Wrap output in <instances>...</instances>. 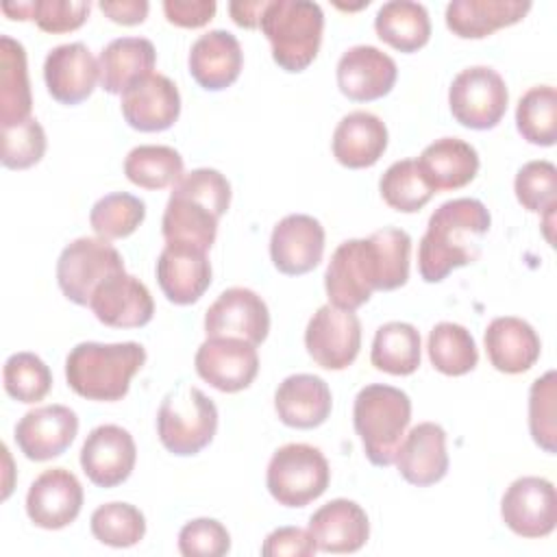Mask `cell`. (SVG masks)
<instances>
[{
  "label": "cell",
  "mask_w": 557,
  "mask_h": 557,
  "mask_svg": "<svg viewBox=\"0 0 557 557\" xmlns=\"http://www.w3.org/2000/svg\"><path fill=\"white\" fill-rule=\"evenodd\" d=\"M411 422L409 396L392 385L372 383L359 389L352 405V424L370 463L387 468Z\"/></svg>",
  "instance_id": "obj_4"
},
{
  "label": "cell",
  "mask_w": 557,
  "mask_h": 557,
  "mask_svg": "<svg viewBox=\"0 0 557 557\" xmlns=\"http://www.w3.org/2000/svg\"><path fill=\"white\" fill-rule=\"evenodd\" d=\"M420 333L409 322H385L376 329L370 361L376 370L407 376L413 374L420 366Z\"/></svg>",
  "instance_id": "obj_35"
},
{
  "label": "cell",
  "mask_w": 557,
  "mask_h": 557,
  "mask_svg": "<svg viewBox=\"0 0 557 557\" xmlns=\"http://www.w3.org/2000/svg\"><path fill=\"white\" fill-rule=\"evenodd\" d=\"M89 309L98 322L111 329H139L154 315V302L148 287L126 270L111 274L96 287Z\"/></svg>",
  "instance_id": "obj_20"
},
{
  "label": "cell",
  "mask_w": 557,
  "mask_h": 557,
  "mask_svg": "<svg viewBox=\"0 0 557 557\" xmlns=\"http://www.w3.org/2000/svg\"><path fill=\"white\" fill-rule=\"evenodd\" d=\"M379 191L385 205L400 213L420 211L435 194L422 176L416 159H403L392 163L379 181Z\"/></svg>",
  "instance_id": "obj_39"
},
{
  "label": "cell",
  "mask_w": 557,
  "mask_h": 557,
  "mask_svg": "<svg viewBox=\"0 0 557 557\" xmlns=\"http://www.w3.org/2000/svg\"><path fill=\"white\" fill-rule=\"evenodd\" d=\"M324 255V226L307 213H292L276 222L270 235V259L281 274L311 272Z\"/></svg>",
  "instance_id": "obj_19"
},
{
  "label": "cell",
  "mask_w": 557,
  "mask_h": 557,
  "mask_svg": "<svg viewBox=\"0 0 557 557\" xmlns=\"http://www.w3.org/2000/svg\"><path fill=\"white\" fill-rule=\"evenodd\" d=\"M146 363V348L137 342H81L65 359L72 392L87 400L115 403L128 394L131 379Z\"/></svg>",
  "instance_id": "obj_3"
},
{
  "label": "cell",
  "mask_w": 557,
  "mask_h": 557,
  "mask_svg": "<svg viewBox=\"0 0 557 557\" xmlns=\"http://www.w3.org/2000/svg\"><path fill=\"white\" fill-rule=\"evenodd\" d=\"M379 263L370 237L346 239L335 248L324 272V289L333 307L359 309L379 289Z\"/></svg>",
  "instance_id": "obj_10"
},
{
  "label": "cell",
  "mask_w": 557,
  "mask_h": 557,
  "mask_svg": "<svg viewBox=\"0 0 557 557\" xmlns=\"http://www.w3.org/2000/svg\"><path fill=\"white\" fill-rule=\"evenodd\" d=\"M394 463L407 483L418 487L435 485L448 472L446 431L435 422L416 424L405 433Z\"/></svg>",
  "instance_id": "obj_23"
},
{
  "label": "cell",
  "mask_w": 557,
  "mask_h": 557,
  "mask_svg": "<svg viewBox=\"0 0 557 557\" xmlns=\"http://www.w3.org/2000/svg\"><path fill=\"white\" fill-rule=\"evenodd\" d=\"M44 81L48 94L61 104H81L91 96L96 83L100 81L98 61L91 50L81 44H61L46 54Z\"/></svg>",
  "instance_id": "obj_21"
},
{
  "label": "cell",
  "mask_w": 557,
  "mask_h": 557,
  "mask_svg": "<svg viewBox=\"0 0 557 557\" xmlns=\"http://www.w3.org/2000/svg\"><path fill=\"white\" fill-rule=\"evenodd\" d=\"M557 374L548 370L531 383L529 389V431L533 442L548 455L557 453V422H555Z\"/></svg>",
  "instance_id": "obj_44"
},
{
  "label": "cell",
  "mask_w": 557,
  "mask_h": 557,
  "mask_svg": "<svg viewBox=\"0 0 557 557\" xmlns=\"http://www.w3.org/2000/svg\"><path fill=\"white\" fill-rule=\"evenodd\" d=\"M4 389L17 403H39L52 387V372L35 352H15L2 368Z\"/></svg>",
  "instance_id": "obj_42"
},
{
  "label": "cell",
  "mask_w": 557,
  "mask_h": 557,
  "mask_svg": "<svg viewBox=\"0 0 557 557\" xmlns=\"http://www.w3.org/2000/svg\"><path fill=\"white\" fill-rule=\"evenodd\" d=\"M157 50L146 37H117L109 41L100 57V85L107 94H122L133 81L152 72Z\"/></svg>",
  "instance_id": "obj_32"
},
{
  "label": "cell",
  "mask_w": 557,
  "mask_h": 557,
  "mask_svg": "<svg viewBox=\"0 0 557 557\" xmlns=\"http://www.w3.org/2000/svg\"><path fill=\"white\" fill-rule=\"evenodd\" d=\"M518 202L533 213H544L557 205V168L546 159L524 163L513 181Z\"/></svg>",
  "instance_id": "obj_45"
},
{
  "label": "cell",
  "mask_w": 557,
  "mask_h": 557,
  "mask_svg": "<svg viewBox=\"0 0 557 557\" xmlns=\"http://www.w3.org/2000/svg\"><path fill=\"white\" fill-rule=\"evenodd\" d=\"M98 7L111 22L124 26L141 24L150 9L146 0H102Z\"/></svg>",
  "instance_id": "obj_51"
},
{
  "label": "cell",
  "mask_w": 557,
  "mask_h": 557,
  "mask_svg": "<svg viewBox=\"0 0 557 557\" xmlns=\"http://www.w3.org/2000/svg\"><path fill=\"white\" fill-rule=\"evenodd\" d=\"M218 431V407L198 387L181 383L161 400L157 435L165 450L178 457L198 455Z\"/></svg>",
  "instance_id": "obj_6"
},
{
  "label": "cell",
  "mask_w": 557,
  "mask_h": 557,
  "mask_svg": "<svg viewBox=\"0 0 557 557\" xmlns=\"http://www.w3.org/2000/svg\"><path fill=\"white\" fill-rule=\"evenodd\" d=\"M272 46L274 63L285 72H302L318 57L324 13L311 0H268L259 22Z\"/></svg>",
  "instance_id": "obj_5"
},
{
  "label": "cell",
  "mask_w": 557,
  "mask_h": 557,
  "mask_svg": "<svg viewBox=\"0 0 557 557\" xmlns=\"http://www.w3.org/2000/svg\"><path fill=\"white\" fill-rule=\"evenodd\" d=\"M83 507V485L65 468L44 470L28 487L26 513L39 529L57 531L72 524Z\"/></svg>",
  "instance_id": "obj_17"
},
{
  "label": "cell",
  "mask_w": 557,
  "mask_h": 557,
  "mask_svg": "<svg viewBox=\"0 0 557 557\" xmlns=\"http://www.w3.org/2000/svg\"><path fill=\"white\" fill-rule=\"evenodd\" d=\"M122 115L126 124L141 133H159L181 115V94L174 81L163 74H146L133 81L122 94Z\"/></svg>",
  "instance_id": "obj_15"
},
{
  "label": "cell",
  "mask_w": 557,
  "mask_h": 557,
  "mask_svg": "<svg viewBox=\"0 0 557 557\" xmlns=\"http://www.w3.org/2000/svg\"><path fill=\"white\" fill-rule=\"evenodd\" d=\"M178 550L185 557H222L231 550V535L220 520L196 518L178 531Z\"/></svg>",
  "instance_id": "obj_47"
},
{
  "label": "cell",
  "mask_w": 557,
  "mask_h": 557,
  "mask_svg": "<svg viewBox=\"0 0 557 557\" xmlns=\"http://www.w3.org/2000/svg\"><path fill=\"white\" fill-rule=\"evenodd\" d=\"M187 65L191 78L202 89L222 91L239 78L244 52L233 33L213 28L191 44Z\"/></svg>",
  "instance_id": "obj_24"
},
{
  "label": "cell",
  "mask_w": 557,
  "mask_h": 557,
  "mask_svg": "<svg viewBox=\"0 0 557 557\" xmlns=\"http://www.w3.org/2000/svg\"><path fill=\"white\" fill-rule=\"evenodd\" d=\"M318 550L309 529L278 527L263 540V557H311Z\"/></svg>",
  "instance_id": "obj_49"
},
{
  "label": "cell",
  "mask_w": 557,
  "mask_h": 557,
  "mask_svg": "<svg viewBox=\"0 0 557 557\" xmlns=\"http://www.w3.org/2000/svg\"><path fill=\"white\" fill-rule=\"evenodd\" d=\"M490 224V211L476 198L442 202L431 213L418 246V272L422 281L440 283L453 270L474 263Z\"/></svg>",
  "instance_id": "obj_1"
},
{
  "label": "cell",
  "mask_w": 557,
  "mask_h": 557,
  "mask_svg": "<svg viewBox=\"0 0 557 557\" xmlns=\"http://www.w3.org/2000/svg\"><path fill=\"white\" fill-rule=\"evenodd\" d=\"M503 522L520 537L537 540L555 531L557 492L544 476H520L503 494Z\"/></svg>",
  "instance_id": "obj_12"
},
{
  "label": "cell",
  "mask_w": 557,
  "mask_h": 557,
  "mask_svg": "<svg viewBox=\"0 0 557 557\" xmlns=\"http://www.w3.org/2000/svg\"><path fill=\"white\" fill-rule=\"evenodd\" d=\"M333 157L348 170L372 168L387 148V126L370 111H350L333 131Z\"/></svg>",
  "instance_id": "obj_29"
},
{
  "label": "cell",
  "mask_w": 557,
  "mask_h": 557,
  "mask_svg": "<svg viewBox=\"0 0 557 557\" xmlns=\"http://www.w3.org/2000/svg\"><path fill=\"white\" fill-rule=\"evenodd\" d=\"M268 7V0H242V2H231L228 13L233 22L242 28H259L261 15Z\"/></svg>",
  "instance_id": "obj_52"
},
{
  "label": "cell",
  "mask_w": 557,
  "mask_h": 557,
  "mask_svg": "<svg viewBox=\"0 0 557 557\" xmlns=\"http://www.w3.org/2000/svg\"><path fill=\"white\" fill-rule=\"evenodd\" d=\"M333 396L324 379L315 374H292L274 392V409L292 429H315L331 416Z\"/></svg>",
  "instance_id": "obj_28"
},
{
  "label": "cell",
  "mask_w": 557,
  "mask_h": 557,
  "mask_svg": "<svg viewBox=\"0 0 557 557\" xmlns=\"http://www.w3.org/2000/svg\"><path fill=\"white\" fill-rule=\"evenodd\" d=\"M126 178L144 189H165L183 176V157L170 146H135L124 159Z\"/></svg>",
  "instance_id": "obj_37"
},
{
  "label": "cell",
  "mask_w": 557,
  "mask_h": 557,
  "mask_svg": "<svg viewBox=\"0 0 557 557\" xmlns=\"http://www.w3.org/2000/svg\"><path fill=\"white\" fill-rule=\"evenodd\" d=\"M309 533L322 553H357L370 537V520L359 503L333 498L313 511L309 518Z\"/></svg>",
  "instance_id": "obj_26"
},
{
  "label": "cell",
  "mask_w": 557,
  "mask_h": 557,
  "mask_svg": "<svg viewBox=\"0 0 557 557\" xmlns=\"http://www.w3.org/2000/svg\"><path fill=\"white\" fill-rule=\"evenodd\" d=\"M33 96L26 67L24 46L9 37H0V124L15 126L30 115Z\"/></svg>",
  "instance_id": "obj_33"
},
{
  "label": "cell",
  "mask_w": 557,
  "mask_h": 557,
  "mask_svg": "<svg viewBox=\"0 0 557 557\" xmlns=\"http://www.w3.org/2000/svg\"><path fill=\"white\" fill-rule=\"evenodd\" d=\"M374 30L381 41L400 50L416 52L431 37L429 11L420 2L392 0L385 2L374 17Z\"/></svg>",
  "instance_id": "obj_34"
},
{
  "label": "cell",
  "mask_w": 557,
  "mask_h": 557,
  "mask_svg": "<svg viewBox=\"0 0 557 557\" xmlns=\"http://www.w3.org/2000/svg\"><path fill=\"white\" fill-rule=\"evenodd\" d=\"M379 263V292H392L407 283L409 278V255L411 237L403 228L383 226L370 235Z\"/></svg>",
  "instance_id": "obj_43"
},
{
  "label": "cell",
  "mask_w": 557,
  "mask_h": 557,
  "mask_svg": "<svg viewBox=\"0 0 557 557\" xmlns=\"http://www.w3.org/2000/svg\"><path fill=\"white\" fill-rule=\"evenodd\" d=\"M89 2L76 0H30V20L44 33H70L85 24L89 15Z\"/></svg>",
  "instance_id": "obj_48"
},
{
  "label": "cell",
  "mask_w": 557,
  "mask_h": 557,
  "mask_svg": "<svg viewBox=\"0 0 557 557\" xmlns=\"http://www.w3.org/2000/svg\"><path fill=\"white\" fill-rule=\"evenodd\" d=\"M429 359L446 376H461L476 368L479 350L470 331L457 322H437L429 333Z\"/></svg>",
  "instance_id": "obj_36"
},
{
  "label": "cell",
  "mask_w": 557,
  "mask_h": 557,
  "mask_svg": "<svg viewBox=\"0 0 557 557\" xmlns=\"http://www.w3.org/2000/svg\"><path fill=\"white\" fill-rule=\"evenodd\" d=\"M78 433V416L65 405H44L26 411L15 424V444L30 461L63 455Z\"/></svg>",
  "instance_id": "obj_18"
},
{
  "label": "cell",
  "mask_w": 557,
  "mask_h": 557,
  "mask_svg": "<svg viewBox=\"0 0 557 557\" xmlns=\"http://www.w3.org/2000/svg\"><path fill=\"white\" fill-rule=\"evenodd\" d=\"M331 481V468L320 448L285 444L274 450L265 470L270 496L283 507H305L320 498Z\"/></svg>",
  "instance_id": "obj_7"
},
{
  "label": "cell",
  "mask_w": 557,
  "mask_h": 557,
  "mask_svg": "<svg viewBox=\"0 0 557 557\" xmlns=\"http://www.w3.org/2000/svg\"><path fill=\"white\" fill-rule=\"evenodd\" d=\"M46 146V131L35 117L7 126L2 128V165L9 170L33 168L41 161Z\"/></svg>",
  "instance_id": "obj_46"
},
{
  "label": "cell",
  "mask_w": 557,
  "mask_h": 557,
  "mask_svg": "<svg viewBox=\"0 0 557 557\" xmlns=\"http://www.w3.org/2000/svg\"><path fill=\"white\" fill-rule=\"evenodd\" d=\"M416 163L435 194L466 187L481 165L476 148L459 137L435 139L420 152Z\"/></svg>",
  "instance_id": "obj_30"
},
{
  "label": "cell",
  "mask_w": 557,
  "mask_h": 557,
  "mask_svg": "<svg viewBox=\"0 0 557 557\" xmlns=\"http://www.w3.org/2000/svg\"><path fill=\"white\" fill-rule=\"evenodd\" d=\"M231 205V183L213 168H196L183 174L168 198L161 233L165 244L191 246L202 252L215 242L218 220Z\"/></svg>",
  "instance_id": "obj_2"
},
{
  "label": "cell",
  "mask_w": 557,
  "mask_h": 557,
  "mask_svg": "<svg viewBox=\"0 0 557 557\" xmlns=\"http://www.w3.org/2000/svg\"><path fill=\"white\" fill-rule=\"evenodd\" d=\"M490 363L505 374H520L540 359L542 342L535 329L516 315L494 318L483 335Z\"/></svg>",
  "instance_id": "obj_27"
},
{
  "label": "cell",
  "mask_w": 557,
  "mask_h": 557,
  "mask_svg": "<svg viewBox=\"0 0 557 557\" xmlns=\"http://www.w3.org/2000/svg\"><path fill=\"white\" fill-rule=\"evenodd\" d=\"M509 104V91L503 76L487 65L461 70L448 89L453 117L472 131L494 128Z\"/></svg>",
  "instance_id": "obj_9"
},
{
  "label": "cell",
  "mask_w": 557,
  "mask_h": 557,
  "mask_svg": "<svg viewBox=\"0 0 557 557\" xmlns=\"http://www.w3.org/2000/svg\"><path fill=\"white\" fill-rule=\"evenodd\" d=\"M531 9L529 0H453L446 7V26L461 39H481L498 28L520 22Z\"/></svg>",
  "instance_id": "obj_31"
},
{
  "label": "cell",
  "mask_w": 557,
  "mask_h": 557,
  "mask_svg": "<svg viewBox=\"0 0 557 557\" xmlns=\"http://www.w3.org/2000/svg\"><path fill=\"white\" fill-rule=\"evenodd\" d=\"M137 461L133 435L117 424H100L89 431L81 448V468L98 487L124 483Z\"/></svg>",
  "instance_id": "obj_16"
},
{
  "label": "cell",
  "mask_w": 557,
  "mask_h": 557,
  "mask_svg": "<svg viewBox=\"0 0 557 557\" xmlns=\"http://www.w3.org/2000/svg\"><path fill=\"white\" fill-rule=\"evenodd\" d=\"M154 270L163 296L174 305H191L200 300L211 285V263L207 252L191 246L165 244Z\"/></svg>",
  "instance_id": "obj_25"
},
{
  "label": "cell",
  "mask_w": 557,
  "mask_h": 557,
  "mask_svg": "<svg viewBox=\"0 0 557 557\" xmlns=\"http://www.w3.org/2000/svg\"><path fill=\"white\" fill-rule=\"evenodd\" d=\"M163 13L170 24L181 28H200L215 15L213 0H165Z\"/></svg>",
  "instance_id": "obj_50"
},
{
  "label": "cell",
  "mask_w": 557,
  "mask_h": 557,
  "mask_svg": "<svg viewBox=\"0 0 557 557\" xmlns=\"http://www.w3.org/2000/svg\"><path fill=\"white\" fill-rule=\"evenodd\" d=\"M91 535L107 546L128 548L146 535V518L131 503H104L89 518Z\"/></svg>",
  "instance_id": "obj_41"
},
{
  "label": "cell",
  "mask_w": 557,
  "mask_h": 557,
  "mask_svg": "<svg viewBox=\"0 0 557 557\" xmlns=\"http://www.w3.org/2000/svg\"><path fill=\"white\" fill-rule=\"evenodd\" d=\"M337 87L352 102L387 96L396 83V61L374 46H352L337 61Z\"/></svg>",
  "instance_id": "obj_22"
},
{
  "label": "cell",
  "mask_w": 557,
  "mask_h": 557,
  "mask_svg": "<svg viewBox=\"0 0 557 557\" xmlns=\"http://www.w3.org/2000/svg\"><path fill=\"white\" fill-rule=\"evenodd\" d=\"M305 348L324 370L348 368L361 348V322L355 311L322 305L305 329Z\"/></svg>",
  "instance_id": "obj_11"
},
{
  "label": "cell",
  "mask_w": 557,
  "mask_h": 557,
  "mask_svg": "<svg viewBox=\"0 0 557 557\" xmlns=\"http://www.w3.org/2000/svg\"><path fill=\"white\" fill-rule=\"evenodd\" d=\"M144 218L146 205L141 198L126 191H113L96 200L89 211V226L98 237L111 242L135 233Z\"/></svg>",
  "instance_id": "obj_40"
},
{
  "label": "cell",
  "mask_w": 557,
  "mask_h": 557,
  "mask_svg": "<svg viewBox=\"0 0 557 557\" xmlns=\"http://www.w3.org/2000/svg\"><path fill=\"white\" fill-rule=\"evenodd\" d=\"M270 331L265 300L248 287L224 289L205 313L207 337H237L259 346Z\"/></svg>",
  "instance_id": "obj_14"
},
{
  "label": "cell",
  "mask_w": 557,
  "mask_h": 557,
  "mask_svg": "<svg viewBox=\"0 0 557 557\" xmlns=\"http://www.w3.org/2000/svg\"><path fill=\"white\" fill-rule=\"evenodd\" d=\"M194 368L211 387L226 394L242 392L259 372L257 346L237 337H207L196 350Z\"/></svg>",
  "instance_id": "obj_13"
},
{
  "label": "cell",
  "mask_w": 557,
  "mask_h": 557,
  "mask_svg": "<svg viewBox=\"0 0 557 557\" xmlns=\"http://www.w3.org/2000/svg\"><path fill=\"white\" fill-rule=\"evenodd\" d=\"M516 126L533 146L557 141V91L553 85H535L522 94L516 107Z\"/></svg>",
  "instance_id": "obj_38"
},
{
  "label": "cell",
  "mask_w": 557,
  "mask_h": 557,
  "mask_svg": "<svg viewBox=\"0 0 557 557\" xmlns=\"http://www.w3.org/2000/svg\"><path fill=\"white\" fill-rule=\"evenodd\" d=\"M115 272H124V259L102 237H78L57 259L59 289L81 307H89L96 287Z\"/></svg>",
  "instance_id": "obj_8"
}]
</instances>
